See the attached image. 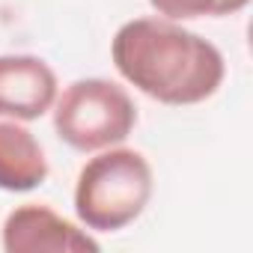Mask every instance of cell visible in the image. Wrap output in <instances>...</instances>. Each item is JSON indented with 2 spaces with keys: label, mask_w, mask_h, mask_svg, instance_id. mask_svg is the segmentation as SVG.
I'll return each mask as SVG.
<instances>
[{
  "label": "cell",
  "mask_w": 253,
  "mask_h": 253,
  "mask_svg": "<svg viewBox=\"0 0 253 253\" xmlns=\"http://www.w3.org/2000/svg\"><path fill=\"white\" fill-rule=\"evenodd\" d=\"M6 253H95L101 244L48 206L27 203L6 214L0 232Z\"/></svg>",
  "instance_id": "cell-4"
},
{
  "label": "cell",
  "mask_w": 253,
  "mask_h": 253,
  "mask_svg": "<svg viewBox=\"0 0 253 253\" xmlns=\"http://www.w3.org/2000/svg\"><path fill=\"white\" fill-rule=\"evenodd\" d=\"M152 9L170 21H191V18H223L241 12L250 0H149Z\"/></svg>",
  "instance_id": "cell-7"
},
{
  "label": "cell",
  "mask_w": 253,
  "mask_h": 253,
  "mask_svg": "<svg viewBox=\"0 0 253 253\" xmlns=\"http://www.w3.org/2000/svg\"><path fill=\"white\" fill-rule=\"evenodd\" d=\"M152 188V167L137 149H101L78 173L75 214L89 232L125 229L146 211Z\"/></svg>",
  "instance_id": "cell-2"
},
{
  "label": "cell",
  "mask_w": 253,
  "mask_h": 253,
  "mask_svg": "<svg viewBox=\"0 0 253 253\" xmlns=\"http://www.w3.org/2000/svg\"><path fill=\"white\" fill-rule=\"evenodd\" d=\"M57 101L54 69L33 54L0 57V116L15 122H33L45 116Z\"/></svg>",
  "instance_id": "cell-5"
},
{
  "label": "cell",
  "mask_w": 253,
  "mask_h": 253,
  "mask_svg": "<svg viewBox=\"0 0 253 253\" xmlns=\"http://www.w3.org/2000/svg\"><path fill=\"white\" fill-rule=\"evenodd\" d=\"M116 72L161 104H200L211 98L226 75L217 45L170 18H134L113 36Z\"/></svg>",
  "instance_id": "cell-1"
},
{
  "label": "cell",
  "mask_w": 253,
  "mask_h": 253,
  "mask_svg": "<svg viewBox=\"0 0 253 253\" xmlns=\"http://www.w3.org/2000/svg\"><path fill=\"white\" fill-rule=\"evenodd\" d=\"M48 179L42 143L15 119L0 122V191L27 194Z\"/></svg>",
  "instance_id": "cell-6"
},
{
  "label": "cell",
  "mask_w": 253,
  "mask_h": 253,
  "mask_svg": "<svg viewBox=\"0 0 253 253\" xmlns=\"http://www.w3.org/2000/svg\"><path fill=\"white\" fill-rule=\"evenodd\" d=\"M137 125V107L125 86L104 78H81L54 101V131L75 152L119 146Z\"/></svg>",
  "instance_id": "cell-3"
}]
</instances>
